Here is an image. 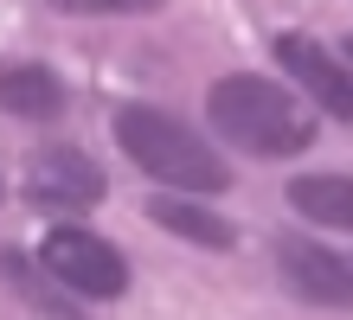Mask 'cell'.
<instances>
[{
  "mask_svg": "<svg viewBox=\"0 0 353 320\" xmlns=\"http://www.w3.org/2000/svg\"><path fill=\"white\" fill-rule=\"evenodd\" d=\"M205 116H212V128L232 147H244V154H257V160L302 154V147L315 141V116H308V103H296L283 83H270L257 71L219 77L212 96H205Z\"/></svg>",
  "mask_w": 353,
  "mask_h": 320,
  "instance_id": "1",
  "label": "cell"
},
{
  "mask_svg": "<svg viewBox=\"0 0 353 320\" xmlns=\"http://www.w3.org/2000/svg\"><path fill=\"white\" fill-rule=\"evenodd\" d=\"M116 147L148 180L174 186V192H225L232 186V167H225L180 116L154 109V103H129V109L116 116Z\"/></svg>",
  "mask_w": 353,
  "mask_h": 320,
  "instance_id": "2",
  "label": "cell"
},
{
  "mask_svg": "<svg viewBox=\"0 0 353 320\" xmlns=\"http://www.w3.org/2000/svg\"><path fill=\"white\" fill-rule=\"evenodd\" d=\"M39 269L52 275V282H65L71 295H84V301H116L122 288H129V263H122V250L110 237H97L84 224H58L46 244H39Z\"/></svg>",
  "mask_w": 353,
  "mask_h": 320,
  "instance_id": "3",
  "label": "cell"
},
{
  "mask_svg": "<svg viewBox=\"0 0 353 320\" xmlns=\"http://www.w3.org/2000/svg\"><path fill=\"white\" fill-rule=\"evenodd\" d=\"M276 269L283 282L315 308H353V263L334 250H321L315 237H283L276 244Z\"/></svg>",
  "mask_w": 353,
  "mask_h": 320,
  "instance_id": "4",
  "label": "cell"
},
{
  "mask_svg": "<svg viewBox=\"0 0 353 320\" xmlns=\"http://www.w3.org/2000/svg\"><path fill=\"white\" fill-rule=\"evenodd\" d=\"M26 199L46 205V211H90L103 199V173L77 147H46V154L26 167Z\"/></svg>",
  "mask_w": 353,
  "mask_h": 320,
  "instance_id": "5",
  "label": "cell"
},
{
  "mask_svg": "<svg viewBox=\"0 0 353 320\" xmlns=\"http://www.w3.org/2000/svg\"><path fill=\"white\" fill-rule=\"evenodd\" d=\"M276 58H283V71L296 77L334 122H353V71H347V64H334L315 39H302V32H283L276 39Z\"/></svg>",
  "mask_w": 353,
  "mask_h": 320,
  "instance_id": "6",
  "label": "cell"
},
{
  "mask_svg": "<svg viewBox=\"0 0 353 320\" xmlns=\"http://www.w3.org/2000/svg\"><path fill=\"white\" fill-rule=\"evenodd\" d=\"M0 109L26 116V122H46V116L65 109V83L46 64H0Z\"/></svg>",
  "mask_w": 353,
  "mask_h": 320,
  "instance_id": "7",
  "label": "cell"
},
{
  "mask_svg": "<svg viewBox=\"0 0 353 320\" xmlns=\"http://www.w3.org/2000/svg\"><path fill=\"white\" fill-rule=\"evenodd\" d=\"M289 205L308 224L353 231V173H302V180H289Z\"/></svg>",
  "mask_w": 353,
  "mask_h": 320,
  "instance_id": "8",
  "label": "cell"
},
{
  "mask_svg": "<svg viewBox=\"0 0 353 320\" xmlns=\"http://www.w3.org/2000/svg\"><path fill=\"white\" fill-rule=\"evenodd\" d=\"M148 218H154L161 231H174V237L199 244V250H232V224H225L212 205H199V199H180V192H161V199L148 205Z\"/></svg>",
  "mask_w": 353,
  "mask_h": 320,
  "instance_id": "9",
  "label": "cell"
},
{
  "mask_svg": "<svg viewBox=\"0 0 353 320\" xmlns=\"http://www.w3.org/2000/svg\"><path fill=\"white\" fill-rule=\"evenodd\" d=\"M0 275H7V282H13L19 295H26V301H32L39 314H65V320H84L77 308H65V301H58V288H46V282H39V269H32L19 250H7V244H0Z\"/></svg>",
  "mask_w": 353,
  "mask_h": 320,
  "instance_id": "10",
  "label": "cell"
},
{
  "mask_svg": "<svg viewBox=\"0 0 353 320\" xmlns=\"http://www.w3.org/2000/svg\"><path fill=\"white\" fill-rule=\"evenodd\" d=\"M58 13H154L161 0H52Z\"/></svg>",
  "mask_w": 353,
  "mask_h": 320,
  "instance_id": "11",
  "label": "cell"
},
{
  "mask_svg": "<svg viewBox=\"0 0 353 320\" xmlns=\"http://www.w3.org/2000/svg\"><path fill=\"white\" fill-rule=\"evenodd\" d=\"M341 52H347V64H353V32H347V45H341Z\"/></svg>",
  "mask_w": 353,
  "mask_h": 320,
  "instance_id": "12",
  "label": "cell"
}]
</instances>
